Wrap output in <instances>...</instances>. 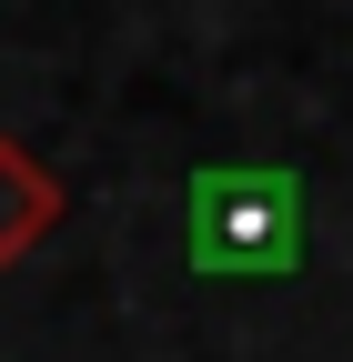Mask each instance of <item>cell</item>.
I'll return each instance as SVG.
<instances>
[{
	"label": "cell",
	"mask_w": 353,
	"mask_h": 362,
	"mask_svg": "<svg viewBox=\"0 0 353 362\" xmlns=\"http://www.w3.org/2000/svg\"><path fill=\"white\" fill-rule=\"evenodd\" d=\"M61 232V181H51V161H30L11 131H0V272H11L21 252H40Z\"/></svg>",
	"instance_id": "obj_1"
}]
</instances>
